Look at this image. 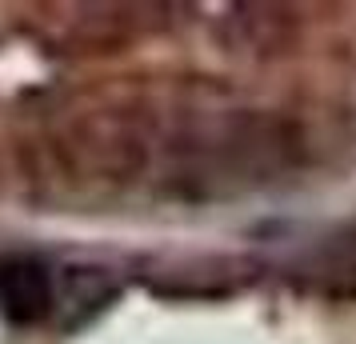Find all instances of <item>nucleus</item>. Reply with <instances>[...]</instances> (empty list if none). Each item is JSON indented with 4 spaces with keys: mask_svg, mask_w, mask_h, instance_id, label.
<instances>
[{
    "mask_svg": "<svg viewBox=\"0 0 356 344\" xmlns=\"http://www.w3.org/2000/svg\"><path fill=\"white\" fill-rule=\"evenodd\" d=\"M56 304V277L33 256L0 264V309L13 325H40Z\"/></svg>",
    "mask_w": 356,
    "mask_h": 344,
    "instance_id": "nucleus-1",
    "label": "nucleus"
},
{
    "mask_svg": "<svg viewBox=\"0 0 356 344\" xmlns=\"http://www.w3.org/2000/svg\"><path fill=\"white\" fill-rule=\"evenodd\" d=\"M120 284H116L104 268H65L56 272V304H52V320L60 328H81L88 325L97 312H104L116 300Z\"/></svg>",
    "mask_w": 356,
    "mask_h": 344,
    "instance_id": "nucleus-2",
    "label": "nucleus"
}]
</instances>
